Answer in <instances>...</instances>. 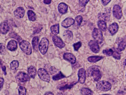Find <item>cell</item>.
Segmentation results:
<instances>
[{
  "label": "cell",
  "instance_id": "cell-30",
  "mask_svg": "<svg viewBox=\"0 0 126 95\" xmlns=\"http://www.w3.org/2000/svg\"><path fill=\"white\" fill-rule=\"evenodd\" d=\"M65 77V76H64L61 71L59 72V73L57 74L56 75L53 76V79L54 81H57L61 79H63V78Z\"/></svg>",
  "mask_w": 126,
  "mask_h": 95
},
{
  "label": "cell",
  "instance_id": "cell-17",
  "mask_svg": "<svg viewBox=\"0 0 126 95\" xmlns=\"http://www.w3.org/2000/svg\"><path fill=\"white\" fill-rule=\"evenodd\" d=\"M58 8L60 13L64 14L67 11L68 6L64 3H61L58 6Z\"/></svg>",
  "mask_w": 126,
  "mask_h": 95
},
{
  "label": "cell",
  "instance_id": "cell-35",
  "mask_svg": "<svg viewBox=\"0 0 126 95\" xmlns=\"http://www.w3.org/2000/svg\"><path fill=\"white\" fill-rule=\"evenodd\" d=\"M89 1L90 0H79V5L82 7L85 6Z\"/></svg>",
  "mask_w": 126,
  "mask_h": 95
},
{
  "label": "cell",
  "instance_id": "cell-18",
  "mask_svg": "<svg viewBox=\"0 0 126 95\" xmlns=\"http://www.w3.org/2000/svg\"><path fill=\"white\" fill-rule=\"evenodd\" d=\"M118 25L115 23L110 25L109 27V30L111 35H114L118 31Z\"/></svg>",
  "mask_w": 126,
  "mask_h": 95
},
{
  "label": "cell",
  "instance_id": "cell-43",
  "mask_svg": "<svg viewBox=\"0 0 126 95\" xmlns=\"http://www.w3.org/2000/svg\"><path fill=\"white\" fill-rule=\"evenodd\" d=\"M51 0H44V3L46 4H50L51 2Z\"/></svg>",
  "mask_w": 126,
  "mask_h": 95
},
{
  "label": "cell",
  "instance_id": "cell-13",
  "mask_svg": "<svg viewBox=\"0 0 126 95\" xmlns=\"http://www.w3.org/2000/svg\"><path fill=\"white\" fill-rule=\"evenodd\" d=\"M74 22L75 21L73 18L70 17H67L63 21L62 26L64 28H69L74 24Z\"/></svg>",
  "mask_w": 126,
  "mask_h": 95
},
{
  "label": "cell",
  "instance_id": "cell-20",
  "mask_svg": "<svg viewBox=\"0 0 126 95\" xmlns=\"http://www.w3.org/2000/svg\"><path fill=\"white\" fill-rule=\"evenodd\" d=\"M126 47V36L123 38L122 40L120 42L118 46V50L119 51L124 50Z\"/></svg>",
  "mask_w": 126,
  "mask_h": 95
},
{
  "label": "cell",
  "instance_id": "cell-1",
  "mask_svg": "<svg viewBox=\"0 0 126 95\" xmlns=\"http://www.w3.org/2000/svg\"><path fill=\"white\" fill-rule=\"evenodd\" d=\"M88 73L90 74L93 80L95 81H98L101 78V73L97 66H93L90 67L88 69Z\"/></svg>",
  "mask_w": 126,
  "mask_h": 95
},
{
  "label": "cell",
  "instance_id": "cell-39",
  "mask_svg": "<svg viewBox=\"0 0 126 95\" xmlns=\"http://www.w3.org/2000/svg\"><path fill=\"white\" fill-rule=\"evenodd\" d=\"M57 70L55 67H52L50 69V73H51V74H53L55 73L56 72H57Z\"/></svg>",
  "mask_w": 126,
  "mask_h": 95
},
{
  "label": "cell",
  "instance_id": "cell-45",
  "mask_svg": "<svg viewBox=\"0 0 126 95\" xmlns=\"http://www.w3.org/2000/svg\"><path fill=\"white\" fill-rule=\"evenodd\" d=\"M124 65L125 66L126 65V59L125 60L124 62Z\"/></svg>",
  "mask_w": 126,
  "mask_h": 95
},
{
  "label": "cell",
  "instance_id": "cell-36",
  "mask_svg": "<svg viewBox=\"0 0 126 95\" xmlns=\"http://www.w3.org/2000/svg\"><path fill=\"white\" fill-rule=\"evenodd\" d=\"M76 21L78 25L80 26L82 22V17L81 16H79L77 17L76 18Z\"/></svg>",
  "mask_w": 126,
  "mask_h": 95
},
{
  "label": "cell",
  "instance_id": "cell-47",
  "mask_svg": "<svg viewBox=\"0 0 126 95\" xmlns=\"http://www.w3.org/2000/svg\"><path fill=\"white\" fill-rule=\"evenodd\" d=\"M110 95V94H103V95Z\"/></svg>",
  "mask_w": 126,
  "mask_h": 95
},
{
  "label": "cell",
  "instance_id": "cell-12",
  "mask_svg": "<svg viewBox=\"0 0 126 95\" xmlns=\"http://www.w3.org/2000/svg\"><path fill=\"white\" fill-rule=\"evenodd\" d=\"M63 58L64 59L68 61L72 64H75L76 61V57L71 53H65L63 55Z\"/></svg>",
  "mask_w": 126,
  "mask_h": 95
},
{
  "label": "cell",
  "instance_id": "cell-14",
  "mask_svg": "<svg viewBox=\"0 0 126 95\" xmlns=\"http://www.w3.org/2000/svg\"><path fill=\"white\" fill-rule=\"evenodd\" d=\"M25 14V10L22 7H19L17 8L14 11V15L15 17L19 19L23 17Z\"/></svg>",
  "mask_w": 126,
  "mask_h": 95
},
{
  "label": "cell",
  "instance_id": "cell-10",
  "mask_svg": "<svg viewBox=\"0 0 126 95\" xmlns=\"http://www.w3.org/2000/svg\"><path fill=\"white\" fill-rule=\"evenodd\" d=\"M88 46L90 47L91 50L93 52L95 53H97L99 52L100 50L98 43L95 41L91 40L88 43Z\"/></svg>",
  "mask_w": 126,
  "mask_h": 95
},
{
  "label": "cell",
  "instance_id": "cell-42",
  "mask_svg": "<svg viewBox=\"0 0 126 95\" xmlns=\"http://www.w3.org/2000/svg\"><path fill=\"white\" fill-rule=\"evenodd\" d=\"M1 67H2V70L3 71L4 73V74L5 75H6V67L4 65H3V66H1Z\"/></svg>",
  "mask_w": 126,
  "mask_h": 95
},
{
  "label": "cell",
  "instance_id": "cell-11",
  "mask_svg": "<svg viewBox=\"0 0 126 95\" xmlns=\"http://www.w3.org/2000/svg\"><path fill=\"white\" fill-rule=\"evenodd\" d=\"M53 40L54 45L60 48H63L65 46V44L61 38L56 36L53 37Z\"/></svg>",
  "mask_w": 126,
  "mask_h": 95
},
{
  "label": "cell",
  "instance_id": "cell-3",
  "mask_svg": "<svg viewBox=\"0 0 126 95\" xmlns=\"http://www.w3.org/2000/svg\"><path fill=\"white\" fill-rule=\"evenodd\" d=\"M48 45L49 41L48 39L45 37L42 38L39 46V50L42 54L44 55L47 53Z\"/></svg>",
  "mask_w": 126,
  "mask_h": 95
},
{
  "label": "cell",
  "instance_id": "cell-28",
  "mask_svg": "<svg viewBox=\"0 0 126 95\" xmlns=\"http://www.w3.org/2000/svg\"><path fill=\"white\" fill-rule=\"evenodd\" d=\"M77 82H74L71 83H69V84H67L65 85H64L63 87H60L59 88L60 90H66V89H68V88H71L73 87L74 85H76Z\"/></svg>",
  "mask_w": 126,
  "mask_h": 95
},
{
  "label": "cell",
  "instance_id": "cell-5",
  "mask_svg": "<svg viewBox=\"0 0 126 95\" xmlns=\"http://www.w3.org/2000/svg\"><path fill=\"white\" fill-rule=\"evenodd\" d=\"M92 35L95 41L98 44H101L103 42V35L101 30L98 29H94L93 31Z\"/></svg>",
  "mask_w": 126,
  "mask_h": 95
},
{
  "label": "cell",
  "instance_id": "cell-40",
  "mask_svg": "<svg viewBox=\"0 0 126 95\" xmlns=\"http://www.w3.org/2000/svg\"><path fill=\"white\" fill-rule=\"evenodd\" d=\"M0 90H2V88L3 86V84L4 82V80L2 78H0Z\"/></svg>",
  "mask_w": 126,
  "mask_h": 95
},
{
  "label": "cell",
  "instance_id": "cell-4",
  "mask_svg": "<svg viewBox=\"0 0 126 95\" xmlns=\"http://www.w3.org/2000/svg\"><path fill=\"white\" fill-rule=\"evenodd\" d=\"M96 88L100 90L108 91L111 89V85L110 83L107 81H100L96 84Z\"/></svg>",
  "mask_w": 126,
  "mask_h": 95
},
{
  "label": "cell",
  "instance_id": "cell-44",
  "mask_svg": "<svg viewBox=\"0 0 126 95\" xmlns=\"http://www.w3.org/2000/svg\"><path fill=\"white\" fill-rule=\"evenodd\" d=\"M45 95H54V94L51 92H48L46 93Z\"/></svg>",
  "mask_w": 126,
  "mask_h": 95
},
{
  "label": "cell",
  "instance_id": "cell-23",
  "mask_svg": "<svg viewBox=\"0 0 126 95\" xmlns=\"http://www.w3.org/2000/svg\"><path fill=\"white\" fill-rule=\"evenodd\" d=\"M102 57L99 56H92L89 57L88 58V60L90 62L96 63L99 60H101L103 59Z\"/></svg>",
  "mask_w": 126,
  "mask_h": 95
},
{
  "label": "cell",
  "instance_id": "cell-2",
  "mask_svg": "<svg viewBox=\"0 0 126 95\" xmlns=\"http://www.w3.org/2000/svg\"><path fill=\"white\" fill-rule=\"evenodd\" d=\"M20 48L27 55H31L32 53L31 46L29 42L26 40H23L19 44Z\"/></svg>",
  "mask_w": 126,
  "mask_h": 95
},
{
  "label": "cell",
  "instance_id": "cell-31",
  "mask_svg": "<svg viewBox=\"0 0 126 95\" xmlns=\"http://www.w3.org/2000/svg\"><path fill=\"white\" fill-rule=\"evenodd\" d=\"M19 95H26V90L25 87L23 86H20L18 89Z\"/></svg>",
  "mask_w": 126,
  "mask_h": 95
},
{
  "label": "cell",
  "instance_id": "cell-38",
  "mask_svg": "<svg viewBox=\"0 0 126 95\" xmlns=\"http://www.w3.org/2000/svg\"><path fill=\"white\" fill-rule=\"evenodd\" d=\"M117 95H126V91L120 90L118 91Z\"/></svg>",
  "mask_w": 126,
  "mask_h": 95
},
{
  "label": "cell",
  "instance_id": "cell-6",
  "mask_svg": "<svg viewBox=\"0 0 126 95\" xmlns=\"http://www.w3.org/2000/svg\"><path fill=\"white\" fill-rule=\"evenodd\" d=\"M37 73L40 79L47 82L50 81V75L45 69L43 68H40L38 70Z\"/></svg>",
  "mask_w": 126,
  "mask_h": 95
},
{
  "label": "cell",
  "instance_id": "cell-33",
  "mask_svg": "<svg viewBox=\"0 0 126 95\" xmlns=\"http://www.w3.org/2000/svg\"><path fill=\"white\" fill-rule=\"evenodd\" d=\"M82 43L80 42H78L77 43H75L73 45L74 50L76 51H77L79 49V48L81 46Z\"/></svg>",
  "mask_w": 126,
  "mask_h": 95
},
{
  "label": "cell",
  "instance_id": "cell-32",
  "mask_svg": "<svg viewBox=\"0 0 126 95\" xmlns=\"http://www.w3.org/2000/svg\"><path fill=\"white\" fill-rule=\"evenodd\" d=\"M103 53L104 54L107 56H112L113 53V51L112 49H107L104 50L103 51Z\"/></svg>",
  "mask_w": 126,
  "mask_h": 95
},
{
  "label": "cell",
  "instance_id": "cell-48",
  "mask_svg": "<svg viewBox=\"0 0 126 95\" xmlns=\"http://www.w3.org/2000/svg\"></svg>",
  "mask_w": 126,
  "mask_h": 95
},
{
  "label": "cell",
  "instance_id": "cell-15",
  "mask_svg": "<svg viewBox=\"0 0 126 95\" xmlns=\"http://www.w3.org/2000/svg\"><path fill=\"white\" fill-rule=\"evenodd\" d=\"M7 48L11 51H14L16 50L17 48V44L16 41L15 40H11L9 41L8 43Z\"/></svg>",
  "mask_w": 126,
  "mask_h": 95
},
{
  "label": "cell",
  "instance_id": "cell-41",
  "mask_svg": "<svg viewBox=\"0 0 126 95\" xmlns=\"http://www.w3.org/2000/svg\"><path fill=\"white\" fill-rule=\"evenodd\" d=\"M111 0H102V2L104 5H107L110 1Z\"/></svg>",
  "mask_w": 126,
  "mask_h": 95
},
{
  "label": "cell",
  "instance_id": "cell-8",
  "mask_svg": "<svg viewBox=\"0 0 126 95\" xmlns=\"http://www.w3.org/2000/svg\"><path fill=\"white\" fill-rule=\"evenodd\" d=\"M113 16L116 19H121L122 16V11L121 7L118 5L114 6L113 9Z\"/></svg>",
  "mask_w": 126,
  "mask_h": 95
},
{
  "label": "cell",
  "instance_id": "cell-7",
  "mask_svg": "<svg viewBox=\"0 0 126 95\" xmlns=\"http://www.w3.org/2000/svg\"><path fill=\"white\" fill-rule=\"evenodd\" d=\"M16 79L20 82H25L30 81V76L27 74L22 72H19L16 76Z\"/></svg>",
  "mask_w": 126,
  "mask_h": 95
},
{
  "label": "cell",
  "instance_id": "cell-46",
  "mask_svg": "<svg viewBox=\"0 0 126 95\" xmlns=\"http://www.w3.org/2000/svg\"><path fill=\"white\" fill-rule=\"evenodd\" d=\"M63 95V94L62 93H59L58 94V95Z\"/></svg>",
  "mask_w": 126,
  "mask_h": 95
},
{
  "label": "cell",
  "instance_id": "cell-34",
  "mask_svg": "<svg viewBox=\"0 0 126 95\" xmlns=\"http://www.w3.org/2000/svg\"><path fill=\"white\" fill-rule=\"evenodd\" d=\"M112 56L113 58L119 60L121 59V55H120V53H119L118 51H113Z\"/></svg>",
  "mask_w": 126,
  "mask_h": 95
},
{
  "label": "cell",
  "instance_id": "cell-21",
  "mask_svg": "<svg viewBox=\"0 0 126 95\" xmlns=\"http://www.w3.org/2000/svg\"><path fill=\"white\" fill-rule=\"evenodd\" d=\"M29 74L31 78L34 79L36 75V70L34 67L31 66L28 69Z\"/></svg>",
  "mask_w": 126,
  "mask_h": 95
},
{
  "label": "cell",
  "instance_id": "cell-19",
  "mask_svg": "<svg viewBox=\"0 0 126 95\" xmlns=\"http://www.w3.org/2000/svg\"><path fill=\"white\" fill-rule=\"evenodd\" d=\"M63 36L66 40L71 41L73 39V35L72 32L69 30L65 31L63 33Z\"/></svg>",
  "mask_w": 126,
  "mask_h": 95
},
{
  "label": "cell",
  "instance_id": "cell-29",
  "mask_svg": "<svg viewBox=\"0 0 126 95\" xmlns=\"http://www.w3.org/2000/svg\"><path fill=\"white\" fill-rule=\"evenodd\" d=\"M81 93L83 95H93V92L87 88H82L81 90Z\"/></svg>",
  "mask_w": 126,
  "mask_h": 95
},
{
  "label": "cell",
  "instance_id": "cell-24",
  "mask_svg": "<svg viewBox=\"0 0 126 95\" xmlns=\"http://www.w3.org/2000/svg\"><path fill=\"white\" fill-rule=\"evenodd\" d=\"M19 66V63L17 60H14L11 63L10 67L11 70L14 71L17 70Z\"/></svg>",
  "mask_w": 126,
  "mask_h": 95
},
{
  "label": "cell",
  "instance_id": "cell-26",
  "mask_svg": "<svg viewBox=\"0 0 126 95\" xmlns=\"http://www.w3.org/2000/svg\"><path fill=\"white\" fill-rule=\"evenodd\" d=\"M39 39L37 36H35L33 38L32 42V45L34 49L37 51L38 50V43Z\"/></svg>",
  "mask_w": 126,
  "mask_h": 95
},
{
  "label": "cell",
  "instance_id": "cell-9",
  "mask_svg": "<svg viewBox=\"0 0 126 95\" xmlns=\"http://www.w3.org/2000/svg\"><path fill=\"white\" fill-rule=\"evenodd\" d=\"M78 82L81 84H84L86 79V71L84 68H80L78 71Z\"/></svg>",
  "mask_w": 126,
  "mask_h": 95
},
{
  "label": "cell",
  "instance_id": "cell-27",
  "mask_svg": "<svg viewBox=\"0 0 126 95\" xmlns=\"http://www.w3.org/2000/svg\"><path fill=\"white\" fill-rule=\"evenodd\" d=\"M28 15L29 20L32 21H34L36 20V14L31 10H29L28 12Z\"/></svg>",
  "mask_w": 126,
  "mask_h": 95
},
{
  "label": "cell",
  "instance_id": "cell-16",
  "mask_svg": "<svg viewBox=\"0 0 126 95\" xmlns=\"http://www.w3.org/2000/svg\"><path fill=\"white\" fill-rule=\"evenodd\" d=\"M0 32L2 34H6L9 31V26L6 22H3L0 24Z\"/></svg>",
  "mask_w": 126,
  "mask_h": 95
},
{
  "label": "cell",
  "instance_id": "cell-37",
  "mask_svg": "<svg viewBox=\"0 0 126 95\" xmlns=\"http://www.w3.org/2000/svg\"><path fill=\"white\" fill-rule=\"evenodd\" d=\"M5 51V48L2 43H0V54H3Z\"/></svg>",
  "mask_w": 126,
  "mask_h": 95
},
{
  "label": "cell",
  "instance_id": "cell-25",
  "mask_svg": "<svg viewBox=\"0 0 126 95\" xmlns=\"http://www.w3.org/2000/svg\"><path fill=\"white\" fill-rule=\"evenodd\" d=\"M98 25L99 28L102 31H105L107 29V25L104 20H99L98 22Z\"/></svg>",
  "mask_w": 126,
  "mask_h": 95
},
{
  "label": "cell",
  "instance_id": "cell-22",
  "mask_svg": "<svg viewBox=\"0 0 126 95\" xmlns=\"http://www.w3.org/2000/svg\"><path fill=\"white\" fill-rule=\"evenodd\" d=\"M50 29L51 33L56 36L59 33V24L54 25L51 27Z\"/></svg>",
  "mask_w": 126,
  "mask_h": 95
}]
</instances>
